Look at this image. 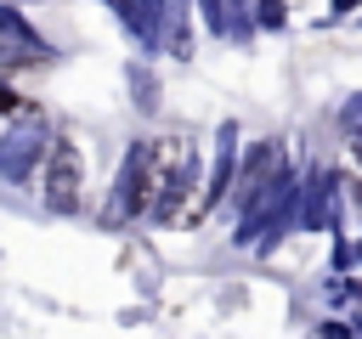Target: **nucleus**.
<instances>
[{
	"label": "nucleus",
	"instance_id": "f257e3e1",
	"mask_svg": "<svg viewBox=\"0 0 362 339\" xmlns=\"http://www.w3.org/2000/svg\"><path fill=\"white\" fill-rule=\"evenodd\" d=\"M40 186H45V203H51V209H74V203H79V192H85V164H79V147H74L68 136L51 141Z\"/></svg>",
	"mask_w": 362,
	"mask_h": 339
}]
</instances>
